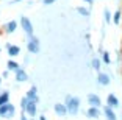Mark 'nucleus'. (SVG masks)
Instances as JSON below:
<instances>
[{"mask_svg":"<svg viewBox=\"0 0 122 120\" xmlns=\"http://www.w3.org/2000/svg\"><path fill=\"white\" fill-rule=\"evenodd\" d=\"M108 105L110 106H119V101L114 95H108Z\"/></svg>","mask_w":122,"mask_h":120,"instance_id":"nucleus-8","label":"nucleus"},{"mask_svg":"<svg viewBox=\"0 0 122 120\" xmlns=\"http://www.w3.org/2000/svg\"><path fill=\"white\" fill-rule=\"evenodd\" d=\"M8 52H10L11 56H17L19 52H20V48H19V47H16V45H10V47H8Z\"/></svg>","mask_w":122,"mask_h":120,"instance_id":"nucleus-5","label":"nucleus"},{"mask_svg":"<svg viewBox=\"0 0 122 120\" xmlns=\"http://www.w3.org/2000/svg\"><path fill=\"white\" fill-rule=\"evenodd\" d=\"M44 2H46V3H47V5H50V3H53L55 0H44Z\"/></svg>","mask_w":122,"mask_h":120,"instance_id":"nucleus-22","label":"nucleus"},{"mask_svg":"<svg viewBox=\"0 0 122 120\" xmlns=\"http://www.w3.org/2000/svg\"><path fill=\"white\" fill-rule=\"evenodd\" d=\"M88 100H89V103H91L92 106H96V108L100 105V98H99L97 95H89V97H88Z\"/></svg>","mask_w":122,"mask_h":120,"instance_id":"nucleus-4","label":"nucleus"},{"mask_svg":"<svg viewBox=\"0 0 122 120\" xmlns=\"http://www.w3.org/2000/svg\"><path fill=\"white\" fill-rule=\"evenodd\" d=\"M8 69H10V70H19V66L14 61H10V62H8Z\"/></svg>","mask_w":122,"mask_h":120,"instance_id":"nucleus-11","label":"nucleus"},{"mask_svg":"<svg viewBox=\"0 0 122 120\" xmlns=\"http://www.w3.org/2000/svg\"><path fill=\"white\" fill-rule=\"evenodd\" d=\"M97 80H99V83H100V84H103V86L110 83V77H108V75H105V73H99Z\"/></svg>","mask_w":122,"mask_h":120,"instance_id":"nucleus-3","label":"nucleus"},{"mask_svg":"<svg viewBox=\"0 0 122 120\" xmlns=\"http://www.w3.org/2000/svg\"><path fill=\"white\" fill-rule=\"evenodd\" d=\"M6 101H8V94H3V95L0 97V106H2V105H5Z\"/></svg>","mask_w":122,"mask_h":120,"instance_id":"nucleus-16","label":"nucleus"},{"mask_svg":"<svg viewBox=\"0 0 122 120\" xmlns=\"http://www.w3.org/2000/svg\"><path fill=\"white\" fill-rule=\"evenodd\" d=\"M119 22H121V11H117L114 14V24H119Z\"/></svg>","mask_w":122,"mask_h":120,"instance_id":"nucleus-18","label":"nucleus"},{"mask_svg":"<svg viewBox=\"0 0 122 120\" xmlns=\"http://www.w3.org/2000/svg\"><path fill=\"white\" fill-rule=\"evenodd\" d=\"M78 13H80V14H83V16H89V11L85 10V8H78Z\"/></svg>","mask_w":122,"mask_h":120,"instance_id":"nucleus-19","label":"nucleus"},{"mask_svg":"<svg viewBox=\"0 0 122 120\" xmlns=\"http://www.w3.org/2000/svg\"><path fill=\"white\" fill-rule=\"evenodd\" d=\"M22 27H24V30L27 31V34H31L33 33V27H31V22L28 20V17H22Z\"/></svg>","mask_w":122,"mask_h":120,"instance_id":"nucleus-2","label":"nucleus"},{"mask_svg":"<svg viewBox=\"0 0 122 120\" xmlns=\"http://www.w3.org/2000/svg\"><path fill=\"white\" fill-rule=\"evenodd\" d=\"M22 120H24V119H22Z\"/></svg>","mask_w":122,"mask_h":120,"instance_id":"nucleus-24","label":"nucleus"},{"mask_svg":"<svg viewBox=\"0 0 122 120\" xmlns=\"http://www.w3.org/2000/svg\"><path fill=\"white\" fill-rule=\"evenodd\" d=\"M92 67L96 69V70H99V69H100V61L97 59V58H96V59H92Z\"/></svg>","mask_w":122,"mask_h":120,"instance_id":"nucleus-15","label":"nucleus"},{"mask_svg":"<svg viewBox=\"0 0 122 120\" xmlns=\"http://www.w3.org/2000/svg\"><path fill=\"white\" fill-rule=\"evenodd\" d=\"M85 2H88V3H92V0H85Z\"/></svg>","mask_w":122,"mask_h":120,"instance_id":"nucleus-23","label":"nucleus"},{"mask_svg":"<svg viewBox=\"0 0 122 120\" xmlns=\"http://www.w3.org/2000/svg\"><path fill=\"white\" fill-rule=\"evenodd\" d=\"M6 28H8V31H14V30H16V22H10V24H8L6 25Z\"/></svg>","mask_w":122,"mask_h":120,"instance_id":"nucleus-14","label":"nucleus"},{"mask_svg":"<svg viewBox=\"0 0 122 120\" xmlns=\"http://www.w3.org/2000/svg\"><path fill=\"white\" fill-rule=\"evenodd\" d=\"M28 48H30V52H31V53L38 52V39H33L31 42L28 44Z\"/></svg>","mask_w":122,"mask_h":120,"instance_id":"nucleus-6","label":"nucleus"},{"mask_svg":"<svg viewBox=\"0 0 122 120\" xmlns=\"http://www.w3.org/2000/svg\"><path fill=\"white\" fill-rule=\"evenodd\" d=\"M16 77H17V81H27V73L24 70H17Z\"/></svg>","mask_w":122,"mask_h":120,"instance_id":"nucleus-7","label":"nucleus"},{"mask_svg":"<svg viewBox=\"0 0 122 120\" xmlns=\"http://www.w3.org/2000/svg\"><path fill=\"white\" fill-rule=\"evenodd\" d=\"M105 112H107V117H108V120H116V115H114V112H113L110 108H107L105 109Z\"/></svg>","mask_w":122,"mask_h":120,"instance_id":"nucleus-10","label":"nucleus"},{"mask_svg":"<svg viewBox=\"0 0 122 120\" xmlns=\"http://www.w3.org/2000/svg\"><path fill=\"white\" fill-rule=\"evenodd\" d=\"M105 19H107V22H110V13L108 11H105Z\"/></svg>","mask_w":122,"mask_h":120,"instance_id":"nucleus-21","label":"nucleus"},{"mask_svg":"<svg viewBox=\"0 0 122 120\" xmlns=\"http://www.w3.org/2000/svg\"><path fill=\"white\" fill-rule=\"evenodd\" d=\"M67 103H69V111H71V112H77L80 100L77 98V97H74V98H71V97H69V98H67Z\"/></svg>","mask_w":122,"mask_h":120,"instance_id":"nucleus-1","label":"nucleus"},{"mask_svg":"<svg viewBox=\"0 0 122 120\" xmlns=\"http://www.w3.org/2000/svg\"><path fill=\"white\" fill-rule=\"evenodd\" d=\"M88 114H89L91 117H97V115H99V109H97L96 106H94V108H91V109L88 111Z\"/></svg>","mask_w":122,"mask_h":120,"instance_id":"nucleus-12","label":"nucleus"},{"mask_svg":"<svg viewBox=\"0 0 122 120\" xmlns=\"http://www.w3.org/2000/svg\"><path fill=\"white\" fill-rule=\"evenodd\" d=\"M55 111H56L58 114H64L66 112V108L63 105H56V106H55Z\"/></svg>","mask_w":122,"mask_h":120,"instance_id":"nucleus-13","label":"nucleus"},{"mask_svg":"<svg viewBox=\"0 0 122 120\" xmlns=\"http://www.w3.org/2000/svg\"><path fill=\"white\" fill-rule=\"evenodd\" d=\"M103 61L107 64H110V56H108V53H103Z\"/></svg>","mask_w":122,"mask_h":120,"instance_id":"nucleus-20","label":"nucleus"},{"mask_svg":"<svg viewBox=\"0 0 122 120\" xmlns=\"http://www.w3.org/2000/svg\"><path fill=\"white\" fill-rule=\"evenodd\" d=\"M25 109H27V111H28V112L33 115V114H35V101H30V103H27V108H25Z\"/></svg>","mask_w":122,"mask_h":120,"instance_id":"nucleus-9","label":"nucleus"},{"mask_svg":"<svg viewBox=\"0 0 122 120\" xmlns=\"http://www.w3.org/2000/svg\"><path fill=\"white\" fill-rule=\"evenodd\" d=\"M35 94H36V87L33 86V87L30 89V92H28V97H30V98H35Z\"/></svg>","mask_w":122,"mask_h":120,"instance_id":"nucleus-17","label":"nucleus"}]
</instances>
